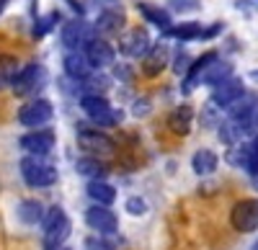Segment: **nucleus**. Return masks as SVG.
Masks as SVG:
<instances>
[{
	"instance_id": "34",
	"label": "nucleus",
	"mask_w": 258,
	"mask_h": 250,
	"mask_svg": "<svg viewBox=\"0 0 258 250\" xmlns=\"http://www.w3.org/2000/svg\"><path fill=\"white\" fill-rule=\"evenodd\" d=\"M88 3H93L96 8L103 11V8H116V6H119V0H88Z\"/></svg>"
},
{
	"instance_id": "1",
	"label": "nucleus",
	"mask_w": 258,
	"mask_h": 250,
	"mask_svg": "<svg viewBox=\"0 0 258 250\" xmlns=\"http://www.w3.org/2000/svg\"><path fill=\"white\" fill-rule=\"evenodd\" d=\"M21 178H24L26 186L31 189H49V186L57 183L59 173L52 162H47L44 157H34V155H26L21 160Z\"/></svg>"
},
{
	"instance_id": "4",
	"label": "nucleus",
	"mask_w": 258,
	"mask_h": 250,
	"mask_svg": "<svg viewBox=\"0 0 258 250\" xmlns=\"http://www.w3.org/2000/svg\"><path fill=\"white\" fill-rule=\"evenodd\" d=\"M80 109L96 127H116L121 121V111H116L103 96H93V93L80 96Z\"/></svg>"
},
{
	"instance_id": "32",
	"label": "nucleus",
	"mask_w": 258,
	"mask_h": 250,
	"mask_svg": "<svg viewBox=\"0 0 258 250\" xmlns=\"http://www.w3.org/2000/svg\"><path fill=\"white\" fill-rule=\"evenodd\" d=\"M168 3H170V11L188 13V11H197L202 6V0H168Z\"/></svg>"
},
{
	"instance_id": "29",
	"label": "nucleus",
	"mask_w": 258,
	"mask_h": 250,
	"mask_svg": "<svg viewBox=\"0 0 258 250\" xmlns=\"http://www.w3.org/2000/svg\"><path fill=\"white\" fill-rule=\"evenodd\" d=\"M170 127H173L178 134H186L188 127H191V109L188 106H181L173 111V116H170Z\"/></svg>"
},
{
	"instance_id": "39",
	"label": "nucleus",
	"mask_w": 258,
	"mask_h": 250,
	"mask_svg": "<svg viewBox=\"0 0 258 250\" xmlns=\"http://www.w3.org/2000/svg\"><path fill=\"white\" fill-rule=\"evenodd\" d=\"M250 77H253V80L258 82V70H253V72H250Z\"/></svg>"
},
{
	"instance_id": "25",
	"label": "nucleus",
	"mask_w": 258,
	"mask_h": 250,
	"mask_svg": "<svg viewBox=\"0 0 258 250\" xmlns=\"http://www.w3.org/2000/svg\"><path fill=\"white\" fill-rule=\"evenodd\" d=\"M202 34H204V26L197 24V21H183V24H176L165 31V36L178 39V41H197L202 39Z\"/></svg>"
},
{
	"instance_id": "36",
	"label": "nucleus",
	"mask_w": 258,
	"mask_h": 250,
	"mask_svg": "<svg viewBox=\"0 0 258 250\" xmlns=\"http://www.w3.org/2000/svg\"><path fill=\"white\" fill-rule=\"evenodd\" d=\"M119 75H121V80H129V67H124V65L116 67V77H119Z\"/></svg>"
},
{
	"instance_id": "11",
	"label": "nucleus",
	"mask_w": 258,
	"mask_h": 250,
	"mask_svg": "<svg viewBox=\"0 0 258 250\" xmlns=\"http://www.w3.org/2000/svg\"><path fill=\"white\" fill-rule=\"evenodd\" d=\"M85 224L98 235H114L119 230L116 214L109 209V206H101V204H93V206L85 209Z\"/></svg>"
},
{
	"instance_id": "15",
	"label": "nucleus",
	"mask_w": 258,
	"mask_h": 250,
	"mask_svg": "<svg viewBox=\"0 0 258 250\" xmlns=\"http://www.w3.org/2000/svg\"><path fill=\"white\" fill-rule=\"evenodd\" d=\"M124 29V13L121 8H103L93 24V31L98 36H111V34H119Z\"/></svg>"
},
{
	"instance_id": "27",
	"label": "nucleus",
	"mask_w": 258,
	"mask_h": 250,
	"mask_svg": "<svg viewBox=\"0 0 258 250\" xmlns=\"http://www.w3.org/2000/svg\"><path fill=\"white\" fill-rule=\"evenodd\" d=\"M59 18H62L59 11H49V13H44V16H36L34 29H31V36H34V39H44L47 34H52V31L57 29Z\"/></svg>"
},
{
	"instance_id": "6",
	"label": "nucleus",
	"mask_w": 258,
	"mask_h": 250,
	"mask_svg": "<svg viewBox=\"0 0 258 250\" xmlns=\"http://www.w3.org/2000/svg\"><path fill=\"white\" fill-rule=\"evenodd\" d=\"M93 39V26H88L83 18H73L62 26L59 41L68 52H83V47Z\"/></svg>"
},
{
	"instance_id": "13",
	"label": "nucleus",
	"mask_w": 258,
	"mask_h": 250,
	"mask_svg": "<svg viewBox=\"0 0 258 250\" xmlns=\"http://www.w3.org/2000/svg\"><path fill=\"white\" fill-rule=\"evenodd\" d=\"M245 96V86H243V80L240 77H227V80H222V82H217L214 86V91H212V103L217 109H230L235 101H240Z\"/></svg>"
},
{
	"instance_id": "12",
	"label": "nucleus",
	"mask_w": 258,
	"mask_h": 250,
	"mask_svg": "<svg viewBox=\"0 0 258 250\" xmlns=\"http://www.w3.org/2000/svg\"><path fill=\"white\" fill-rule=\"evenodd\" d=\"M83 54H85V59H88V65L93 70L109 67V65H114V59H116V49L101 36H93L88 44L83 47Z\"/></svg>"
},
{
	"instance_id": "19",
	"label": "nucleus",
	"mask_w": 258,
	"mask_h": 250,
	"mask_svg": "<svg viewBox=\"0 0 258 250\" xmlns=\"http://www.w3.org/2000/svg\"><path fill=\"white\" fill-rule=\"evenodd\" d=\"M16 214H18V219L24 222V224H41L47 209H44V204L36 201V199H24V201L18 204Z\"/></svg>"
},
{
	"instance_id": "41",
	"label": "nucleus",
	"mask_w": 258,
	"mask_h": 250,
	"mask_svg": "<svg viewBox=\"0 0 258 250\" xmlns=\"http://www.w3.org/2000/svg\"><path fill=\"white\" fill-rule=\"evenodd\" d=\"M253 250H258V242H255V245H253Z\"/></svg>"
},
{
	"instance_id": "28",
	"label": "nucleus",
	"mask_w": 258,
	"mask_h": 250,
	"mask_svg": "<svg viewBox=\"0 0 258 250\" xmlns=\"http://www.w3.org/2000/svg\"><path fill=\"white\" fill-rule=\"evenodd\" d=\"M18 70H21L18 67V59L13 54H0V91L11 86Z\"/></svg>"
},
{
	"instance_id": "10",
	"label": "nucleus",
	"mask_w": 258,
	"mask_h": 250,
	"mask_svg": "<svg viewBox=\"0 0 258 250\" xmlns=\"http://www.w3.org/2000/svg\"><path fill=\"white\" fill-rule=\"evenodd\" d=\"M230 222L238 232H255L258 230V199H243L232 206Z\"/></svg>"
},
{
	"instance_id": "40",
	"label": "nucleus",
	"mask_w": 258,
	"mask_h": 250,
	"mask_svg": "<svg viewBox=\"0 0 258 250\" xmlns=\"http://www.w3.org/2000/svg\"><path fill=\"white\" fill-rule=\"evenodd\" d=\"M54 250H73V247H64V245H62V247H54Z\"/></svg>"
},
{
	"instance_id": "8",
	"label": "nucleus",
	"mask_w": 258,
	"mask_h": 250,
	"mask_svg": "<svg viewBox=\"0 0 258 250\" xmlns=\"http://www.w3.org/2000/svg\"><path fill=\"white\" fill-rule=\"evenodd\" d=\"M227 162L235 165V168H243L248 176H253L258 171V137L232 144V150L227 152Z\"/></svg>"
},
{
	"instance_id": "7",
	"label": "nucleus",
	"mask_w": 258,
	"mask_h": 250,
	"mask_svg": "<svg viewBox=\"0 0 258 250\" xmlns=\"http://www.w3.org/2000/svg\"><path fill=\"white\" fill-rule=\"evenodd\" d=\"M78 144L83 152H88L91 157H109L114 155V139L109 134H103L98 129H78Z\"/></svg>"
},
{
	"instance_id": "23",
	"label": "nucleus",
	"mask_w": 258,
	"mask_h": 250,
	"mask_svg": "<svg viewBox=\"0 0 258 250\" xmlns=\"http://www.w3.org/2000/svg\"><path fill=\"white\" fill-rule=\"evenodd\" d=\"M78 86H80L83 96H88V93H93V96H103L106 91L111 88V77H109V75H103L101 70H93L85 80H80Z\"/></svg>"
},
{
	"instance_id": "33",
	"label": "nucleus",
	"mask_w": 258,
	"mask_h": 250,
	"mask_svg": "<svg viewBox=\"0 0 258 250\" xmlns=\"http://www.w3.org/2000/svg\"><path fill=\"white\" fill-rule=\"evenodd\" d=\"M188 65H191V59H188V54H186V52H178V54H176V65H173V67H176V72H178V75H181V72L186 75Z\"/></svg>"
},
{
	"instance_id": "30",
	"label": "nucleus",
	"mask_w": 258,
	"mask_h": 250,
	"mask_svg": "<svg viewBox=\"0 0 258 250\" xmlns=\"http://www.w3.org/2000/svg\"><path fill=\"white\" fill-rule=\"evenodd\" d=\"M124 206H126V212L132 214V217H142V214H147V201H145L142 196H129Z\"/></svg>"
},
{
	"instance_id": "3",
	"label": "nucleus",
	"mask_w": 258,
	"mask_h": 250,
	"mask_svg": "<svg viewBox=\"0 0 258 250\" xmlns=\"http://www.w3.org/2000/svg\"><path fill=\"white\" fill-rule=\"evenodd\" d=\"M41 227H44V247L47 250H54V247H62L64 240L70 237V217L64 214L62 206H52V209H47L44 219H41Z\"/></svg>"
},
{
	"instance_id": "2",
	"label": "nucleus",
	"mask_w": 258,
	"mask_h": 250,
	"mask_svg": "<svg viewBox=\"0 0 258 250\" xmlns=\"http://www.w3.org/2000/svg\"><path fill=\"white\" fill-rule=\"evenodd\" d=\"M47 80H49V75H47L44 65L31 62V65L21 67V70L16 72V77H13V82H11V88H13V93H16L18 98H36L39 91H44Z\"/></svg>"
},
{
	"instance_id": "21",
	"label": "nucleus",
	"mask_w": 258,
	"mask_h": 250,
	"mask_svg": "<svg viewBox=\"0 0 258 250\" xmlns=\"http://www.w3.org/2000/svg\"><path fill=\"white\" fill-rule=\"evenodd\" d=\"M75 171L83 176V178H88V181H103L106 178V165L101 162V157H91V155H85L75 162Z\"/></svg>"
},
{
	"instance_id": "24",
	"label": "nucleus",
	"mask_w": 258,
	"mask_h": 250,
	"mask_svg": "<svg viewBox=\"0 0 258 250\" xmlns=\"http://www.w3.org/2000/svg\"><path fill=\"white\" fill-rule=\"evenodd\" d=\"M217 165H220V157L212 150H197L194 157H191V168H194L197 176H212L214 171H217Z\"/></svg>"
},
{
	"instance_id": "9",
	"label": "nucleus",
	"mask_w": 258,
	"mask_h": 250,
	"mask_svg": "<svg viewBox=\"0 0 258 250\" xmlns=\"http://www.w3.org/2000/svg\"><path fill=\"white\" fill-rule=\"evenodd\" d=\"M21 150H24L26 155H34V157H47L52 150H54V132L52 129H31L26 132L24 137L18 139Z\"/></svg>"
},
{
	"instance_id": "5",
	"label": "nucleus",
	"mask_w": 258,
	"mask_h": 250,
	"mask_svg": "<svg viewBox=\"0 0 258 250\" xmlns=\"http://www.w3.org/2000/svg\"><path fill=\"white\" fill-rule=\"evenodd\" d=\"M54 119V109L47 98H31L29 103L18 109V124H24L29 129H41Z\"/></svg>"
},
{
	"instance_id": "17",
	"label": "nucleus",
	"mask_w": 258,
	"mask_h": 250,
	"mask_svg": "<svg viewBox=\"0 0 258 250\" xmlns=\"http://www.w3.org/2000/svg\"><path fill=\"white\" fill-rule=\"evenodd\" d=\"M62 67H64V75H68L70 80H75V82L85 80L93 72V67L88 65V59H85L83 52H68L64 59H62Z\"/></svg>"
},
{
	"instance_id": "38",
	"label": "nucleus",
	"mask_w": 258,
	"mask_h": 250,
	"mask_svg": "<svg viewBox=\"0 0 258 250\" xmlns=\"http://www.w3.org/2000/svg\"><path fill=\"white\" fill-rule=\"evenodd\" d=\"M6 6H8V0H0V16H3V11H6Z\"/></svg>"
},
{
	"instance_id": "14",
	"label": "nucleus",
	"mask_w": 258,
	"mask_h": 250,
	"mask_svg": "<svg viewBox=\"0 0 258 250\" xmlns=\"http://www.w3.org/2000/svg\"><path fill=\"white\" fill-rule=\"evenodd\" d=\"M153 47L150 44V34L145 29H129L126 34H121L119 39V52L129 59H140L147 54V49Z\"/></svg>"
},
{
	"instance_id": "37",
	"label": "nucleus",
	"mask_w": 258,
	"mask_h": 250,
	"mask_svg": "<svg viewBox=\"0 0 258 250\" xmlns=\"http://www.w3.org/2000/svg\"><path fill=\"white\" fill-rule=\"evenodd\" d=\"M250 183H253V189H255V191H258V171H255V173H253V176H250Z\"/></svg>"
},
{
	"instance_id": "31",
	"label": "nucleus",
	"mask_w": 258,
	"mask_h": 250,
	"mask_svg": "<svg viewBox=\"0 0 258 250\" xmlns=\"http://www.w3.org/2000/svg\"><path fill=\"white\" fill-rule=\"evenodd\" d=\"M109 235H96V237H88L85 240V250H114V242L106 240Z\"/></svg>"
},
{
	"instance_id": "20",
	"label": "nucleus",
	"mask_w": 258,
	"mask_h": 250,
	"mask_svg": "<svg viewBox=\"0 0 258 250\" xmlns=\"http://www.w3.org/2000/svg\"><path fill=\"white\" fill-rule=\"evenodd\" d=\"M85 194H88L96 204H101V206H111L116 201V189L111 183H106V181H88Z\"/></svg>"
},
{
	"instance_id": "35",
	"label": "nucleus",
	"mask_w": 258,
	"mask_h": 250,
	"mask_svg": "<svg viewBox=\"0 0 258 250\" xmlns=\"http://www.w3.org/2000/svg\"><path fill=\"white\" fill-rule=\"evenodd\" d=\"M64 3H68V6L75 11V16H78V18H83V16H85V6H83V3H78V0H64Z\"/></svg>"
},
{
	"instance_id": "16",
	"label": "nucleus",
	"mask_w": 258,
	"mask_h": 250,
	"mask_svg": "<svg viewBox=\"0 0 258 250\" xmlns=\"http://www.w3.org/2000/svg\"><path fill=\"white\" fill-rule=\"evenodd\" d=\"M217 57H220L217 52H207V54H202L199 59H194V62H191L188 70H186V75H183V93H191L197 86H202L204 70L209 67V62H214Z\"/></svg>"
},
{
	"instance_id": "18",
	"label": "nucleus",
	"mask_w": 258,
	"mask_h": 250,
	"mask_svg": "<svg viewBox=\"0 0 258 250\" xmlns=\"http://www.w3.org/2000/svg\"><path fill=\"white\" fill-rule=\"evenodd\" d=\"M168 59H170V52H168V47L163 44V41L153 44V47L147 49V54L142 57V70H145V75H158V72L168 65Z\"/></svg>"
},
{
	"instance_id": "22",
	"label": "nucleus",
	"mask_w": 258,
	"mask_h": 250,
	"mask_svg": "<svg viewBox=\"0 0 258 250\" xmlns=\"http://www.w3.org/2000/svg\"><path fill=\"white\" fill-rule=\"evenodd\" d=\"M137 11H140L153 26H158L163 34L173 26V24H170V13H168L165 8H158V6H153V3H137Z\"/></svg>"
},
{
	"instance_id": "26",
	"label": "nucleus",
	"mask_w": 258,
	"mask_h": 250,
	"mask_svg": "<svg viewBox=\"0 0 258 250\" xmlns=\"http://www.w3.org/2000/svg\"><path fill=\"white\" fill-rule=\"evenodd\" d=\"M232 75V67L227 65V62H222L220 57L214 59V62H209V67L204 70V77H202V82L204 86H217V82H222V80H227Z\"/></svg>"
}]
</instances>
